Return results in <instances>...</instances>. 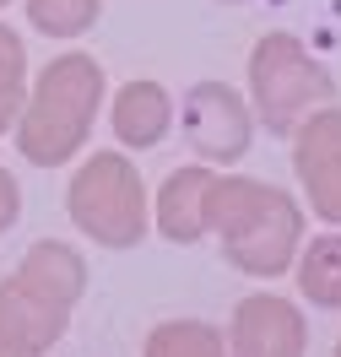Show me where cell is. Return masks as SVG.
<instances>
[{
  "label": "cell",
  "mask_w": 341,
  "mask_h": 357,
  "mask_svg": "<svg viewBox=\"0 0 341 357\" xmlns=\"http://www.w3.org/2000/svg\"><path fill=\"white\" fill-rule=\"evenodd\" d=\"M206 233L222 238L227 266L244 276H282L293 271L298 244H303V206L266 178L217 174L206 178Z\"/></svg>",
  "instance_id": "obj_1"
},
{
  "label": "cell",
  "mask_w": 341,
  "mask_h": 357,
  "mask_svg": "<svg viewBox=\"0 0 341 357\" xmlns=\"http://www.w3.org/2000/svg\"><path fill=\"white\" fill-rule=\"evenodd\" d=\"M87 266L70 244L38 238L22 255V266L0 282V357H38L49 352L70 325V309L82 303Z\"/></svg>",
  "instance_id": "obj_2"
},
{
  "label": "cell",
  "mask_w": 341,
  "mask_h": 357,
  "mask_svg": "<svg viewBox=\"0 0 341 357\" xmlns=\"http://www.w3.org/2000/svg\"><path fill=\"white\" fill-rule=\"evenodd\" d=\"M103 103V66L92 54H60L33 82L17 114V146L33 168H60L87 146L92 114Z\"/></svg>",
  "instance_id": "obj_3"
},
{
  "label": "cell",
  "mask_w": 341,
  "mask_h": 357,
  "mask_svg": "<svg viewBox=\"0 0 341 357\" xmlns=\"http://www.w3.org/2000/svg\"><path fill=\"white\" fill-rule=\"evenodd\" d=\"M336 98V76L293 33H266L250 49V109L271 135H293L298 119Z\"/></svg>",
  "instance_id": "obj_4"
},
{
  "label": "cell",
  "mask_w": 341,
  "mask_h": 357,
  "mask_svg": "<svg viewBox=\"0 0 341 357\" xmlns=\"http://www.w3.org/2000/svg\"><path fill=\"white\" fill-rule=\"evenodd\" d=\"M70 222L103 249H130L146 238V190L130 157L92 152L70 178Z\"/></svg>",
  "instance_id": "obj_5"
},
{
  "label": "cell",
  "mask_w": 341,
  "mask_h": 357,
  "mask_svg": "<svg viewBox=\"0 0 341 357\" xmlns=\"http://www.w3.org/2000/svg\"><path fill=\"white\" fill-rule=\"evenodd\" d=\"M184 141L201 162H238L255 141V109L227 82H201L184 92Z\"/></svg>",
  "instance_id": "obj_6"
},
{
  "label": "cell",
  "mask_w": 341,
  "mask_h": 357,
  "mask_svg": "<svg viewBox=\"0 0 341 357\" xmlns=\"http://www.w3.org/2000/svg\"><path fill=\"white\" fill-rule=\"evenodd\" d=\"M293 168L319 222L341 227V109L319 103L293 130Z\"/></svg>",
  "instance_id": "obj_7"
},
{
  "label": "cell",
  "mask_w": 341,
  "mask_h": 357,
  "mask_svg": "<svg viewBox=\"0 0 341 357\" xmlns=\"http://www.w3.org/2000/svg\"><path fill=\"white\" fill-rule=\"evenodd\" d=\"M227 347L244 357H298L309 352V325H303V309L276 298V292H255L233 309V325H227Z\"/></svg>",
  "instance_id": "obj_8"
},
{
  "label": "cell",
  "mask_w": 341,
  "mask_h": 357,
  "mask_svg": "<svg viewBox=\"0 0 341 357\" xmlns=\"http://www.w3.org/2000/svg\"><path fill=\"white\" fill-rule=\"evenodd\" d=\"M114 135L125 141V146H158L162 135L174 130V98L158 87V82H125V87L114 92Z\"/></svg>",
  "instance_id": "obj_9"
},
{
  "label": "cell",
  "mask_w": 341,
  "mask_h": 357,
  "mask_svg": "<svg viewBox=\"0 0 341 357\" xmlns=\"http://www.w3.org/2000/svg\"><path fill=\"white\" fill-rule=\"evenodd\" d=\"M206 178H211V162H190V168L162 178V190H158L162 238H174V244L206 238Z\"/></svg>",
  "instance_id": "obj_10"
},
{
  "label": "cell",
  "mask_w": 341,
  "mask_h": 357,
  "mask_svg": "<svg viewBox=\"0 0 341 357\" xmlns=\"http://www.w3.org/2000/svg\"><path fill=\"white\" fill-rule=\"evenodd\" d=\"M298 292L315 309H341V233H319L298 244Z\"/></svg>",
  "instance_id": "obj_11"
},
{
  "label": "cell",
  "mask_w": 341,
  "mask_h": 357,
  "mask_svg": "<svg viewBox=\"0 0 341 357\" xmlns=\"http://www.w3.org/2000/svg\"><path fill=\"white\" fill-rule=\"evenodd\" d=\"M22 98H27V49L0 22V135H6V125H17Z\"/></svg>",
  "instance_id": "obj_12"
},
{
  "label": "cell",
  "mask_w": 341,
  "mask_h": 357,
  "mask_svg": "<svg viewBox=\"0 0 341 357\" xmlns=\"http://www.w3.org/2000/svg\"><path fill=\"white\" fill-rule=\"evenodd\" d=\"M27 22L44 38H76L98 22V0H27Z\"/></svg>",
  "instance_id": "obj_13"
},
{
  "label": "cell",
  "mask_w": 341,
  "mask_h": 357,
  "mask_svg": "<svg viewBox=\"0 0 341 357\" xmlns=\"http://www.w3.org/2000/svg\"><path fill=\"white\" fill-rule=\"evenodd\" d=\"M227 341L222 331H211L201 319H174V325H158L146 335V352L152 357H168V352H222Z\"/></svg>",
  "instance_id": "obj_14"
},
{
  "label": "cell",
  "mask_w": 341,
  "mask_h": 357,
  "mask_svg": "<svg viewBox=\"0 0 341 357\" xmlns=\"http://www.w3.org/2000/svg\"><path fill=\"white\" fill-rule=\"evenodd\" d=\"M17 217H22V190H17V178L0 168V233L17 222Z\"/></svg>",
  "instance_id": "obj_15"
},
{
  "label": "cell",
  "mask_w": 341,
  "mask_h": 357,
  "mask_svg": "<svg viewBox=\"0 0 341 357\" xmlns=\"http://www.w3.org/2000/svg\"><path fill=\"white\" fill-rule=\"evenodd\" d=\"M0 6H11V0H0Z\"/></svg>",
  "instance_id": "obj_16"
},
{
  "label": "cell",
  "mask_w": 341,
  "mask_h": 357,
  "mask_svg": "<svg viewBox=\"0 0 341 357\" xmlns=\"http://www.w3.org/2000/svg\"><path fill=\"white\" fill-rule=\"evenodd\" d=\"M336 352H341V341H336Z\"/></svg>",
  "instance_id": "obj_17"
}]
</instances>
